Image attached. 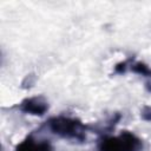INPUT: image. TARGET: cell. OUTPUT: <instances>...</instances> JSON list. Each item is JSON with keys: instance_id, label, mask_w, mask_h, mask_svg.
<instances>
[{"instance_id": "6da1fadb", "label": "cell", "mask_w": 151, "mask_h": 151, "mask_svg": "<svg viewBox=\"0 0 151 151\" xmlns=\"http://www.w3.org/2000/svg\"><path fill=\"white\" fill-rule=\"evenodd\" d=\"M48 125L53 133L64 138L83 140L85 137L84 125L79 120L68 117H54L48 122Z\"/></svg>"}, {"instance_id": "7a4b0ae2", "label": "cell", "mask_w": 151, "mask_h": 151, "mask_svg": "<svg viewBox=\"0 0 151 151\" xmlns=\"http://www.w3.org/2000/svg\"><path fill=\"white\" fill-rule=\"evenodd\" d=\"M142 140L130 132H123L118 137H107L99 144L100 151H140Z\"/></svg>"}, {"instance_id": "3957f363", "label": "cell", "mask_w": 151, "mask_h": 151, "mask_svg": "<svg viewBox=\"0 0 151 151\" xmlns=\"http://www.w3.org/2000/svg\"><path fill=\"white\" fill-rule=\"evenodd\" d=\"M47 109H48L47 103L42 98H38V97L26 99L20 105L21 111L26 113H31V114H38V116L44 114L47 111Z\"/></svg>"}, {"instance_id": "277c9868", "label": "cell", "mask_w": 151, "mask_h": 151, "mask_svg": "<svg viewBox=\"0 0 151 151\" xmlns=\"http://www.w3.org/2000/svg\"><path fill=\"white\" fill-rule=\"evenodd\" d=\"M17 151H51V147L48 143L35 144L31 138H28L18 146Z\"/></svg>"}, {"instance_id": "5b68a950", "label": "cell", "mask_w": 151, "mask_h": 151, "mask_svg": "<svg viewBox=\"0 0 151 151\" xmlns=\"http://www.w3.org/2000/svg\"><path fill=\"white\" fill-rule=\"evenodd\" d=\"M131 70H132L133 72L139 73V74L146 76V77H151V68H150L149 66H146L145 64H143V63L132 64V65H131Z\"/></svg>"}, {"instance_id": "8992f818", "label": "cell", "mask_w": 151, "mask_h": 151, "mask_svg": "<svg viewBox=\"0 0 151 151\" xmlns=\"http://www.w3.org/2000/svg\"><path fill=\"white\" fill-rule=\"evenodd\" d=\"M143 118L146 120H151V107H145V110L142 113Z\"/></svg>"}]
</instances>
